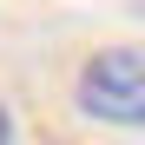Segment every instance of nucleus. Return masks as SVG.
<instances>
[{"instance_id":"nucleus-1","label":"nucleus","mask_w":145,"mask_h":145,"mask_svg":"<svg viewBox=\"0 0 145 145\" xmlns=\"http://www.w3.org/2000/svg\"><path fill=\"white\" fill-rule=\"evenodd\" d=\"M72 99L99 125H145V53L138 46H99L72 79Z\"/></svg>"},{"instance_id":"nucleus-2","label":"nucleus","mask_w":145,"mask_h":145,"mask_svg":"<svg viewBox=\"0 0 145 145\" xmlns=\"http://www.w3.org/2000/svg\"><path fill=\"white\" fill-rule=\"evenodd\" d=\"M0 145H13V119H7V106H0Z\"/></svg>"}]
</instances>
